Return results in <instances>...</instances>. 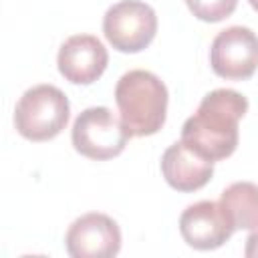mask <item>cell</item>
I'll list each match as a JSON object with an SVG mask.
<instances>
[{
    "label": "cell",
    "instance_id": "obj_10",
    "mask_svg": "<svg viewBox=\"0 0 258 258\" xmlns=\"http://www.w3.org/2000/svg\"><path fill=\"white\" fill-rule=\"evenodd\" d=\"M161 173L177 191H196L214 175V161L194 151L183 141L171 143L161 157Z\"/></svg>",
    "mask_w": 258,
    "mask_h": 258
},
{
    "label": "cell",
    "instance_id": "obj_7",
    "mask_svg": "<svg viewBox=\"0 0 258 258\" xmlns=\"http://www.w3.org/2000/svg\"><path fill=\"white\" fill-rule=\"evenodd\" d=\"M64 246L73 258H113L121 250V230L107 214L89 212L69 226Z\"/></svg>",
    "mask_w": 258,
    "mask_h": 258
},
{
    "label": "cell",
    "instance_id": "obj_9",
    "mask_svg": "<svg viewBox=\"0 0 258 258\" xmlns=\"http://www.w3.org/2000/svg\"><path fill=\"white\" fill-rule=\"evenodd\" d=\"M109 54L105 44L93 34H73L69 36L56 56L58 73L75 85L95 83L107 69Z\"/></svg>",
    "mask_w": 258,
    "mask_h": 258
},
{
    "label": "cell",
    "instance_id": "obj_14",
    "mask_svg": "<svg viewBox=\"0 0 258 258\" xmlns=\"http://www.w3.org/2000/svg\"><path fill=\"white\" fill-rule=\"evenodd\" d=\"M250 6H252L256 12H258V0H250Z\"/></svg>",
    "mask_w": 258,
    "mask_h": 258
},
{
    "label": "cell",
    "instance_id": "obj_2",
    "mask_svg": "<svg viewBox=\"0 0 258 258\" xmlns=\"http://www.w3.org/2000/svg\"><path fill=\"white\" fill-rule=\"evenodd\" d=\"M119 119L131 137L157 133L167 115V87L163 81L143 69L125 73L115 85Z\"/></svg>",
    "mask_w": 258,
    "mask_h": 258
},
{
    "label": "cell",
    "instance_id": "obj_8",
    "mask_svg": "<svg viewBox=\"0 0 258 258\" xmlns=\"http://www.w3.org/2000/svg\"><path fill=\"white\" fill-rule=\"evenodd\" d=\"M234 226L220 202L202 200L187 206L179 216V232L196 250H216L230 240Z\"/></svg>",
    "mask_w": 258,
    "mask_h": 258
},
{
    "label": "cell",
    "instance_id": "obj_11",
    "mask_svg": "<svg viewBox=\"0 0 258 258\" xmlns=\"http://www.w3.org/2000/svg\"><path fill=\"white\" fill-rule=\"evenodd\" d=\"M220 206L228 214L236 230H252L258 226V185L252 181H234L222 196Z\"/></svg>",
    "mask_w": 258,
    "mask_h": 258
},
{
    "label": "cell",
    "instance_id": "obj_4",
    "mask_svg": "<svg viewBox=\"0 0 258 258\" xmlns=\"http://www.w3.org/2000/svg\"><path fill=\"white\" fill-rule=\"evenodd\" d=\"M129 137L131 135L121 119H117L107 107H89L81 111L71 131L75 149L97 161L117 157L125 149Z\"/></svg>",
    "mask_w": 258,
    "mask_h": 258
},
{
    "label": "cell",
    "instance_id": "obj_12",
    "mask_svg": "<svg viewBox=\"0 0 258 258\" xmlns=\"http://www.w3.org/2000/svg\"><path fill=\"white\" fill-rule=\"evenodd\" d=\"M185 4L198 20L220 22L236 10L238 0H185Z\"/></svg>",
    "mask_w": 258,
    "mask_h": 258
},
{
    "label": "cell",
    "instance_id": "obj_3",
    "mask_svg": "<svg viewBox=\"0 0 258 258\" xmlns=\"http://www.w3.org/2000/svg\"><path fill=\"white\" fill-rule=\"evenodd\" d=\"M69 115V99L58 87L34 85L16 103L14 127L28 141H48L67 127Z\"/></svg>",
    "mask_w": 258,
    "mask_h": 258
},
{
    "label": "cell",
    "instance_id": "obj_6",
    "mask_svg": "<svg viewBox=\"0 0 258 258\" xmlns=\"http://www.w3.org/2000/svg\"><path fill=\"white\" fill-rule=\"evenodd\" d=\"M214 73L228 81H246L258 69V34L248 26H228L210 46Z\"/></svg>",
    "mask_w": 258,
    "mask_h": 258
},
{
    "label": "cell",
    "instance_id": "obj_13",
    "mask_svg": "<svg viewBox=\"0 0 258 258\" xmlns=\"http://www.w3.org/2000/svg\"><path fill=\"white\" fill-rule=\"evenodd\" d=\"M244 256H246V258H258V226H256V230L246 238Z\"/></svg>",
    "mask_w": 258,
    "mask_h": 258
},
{
    "label": "cell",
    "instance_id": "obj_5",
    "mask_svg": "<svg viewBox=\"0 0 258 258\" xmlns=\"http://www.w3.org/2000/svg\"><path fill=\"white\" fill-rule=\"evenodd\" d=\"M103 32L115 50L139 52L155 38L157 14L141 0H121L105 12Z\"/></svg>",
    "mask_w": 258,
    "mask_h": 258
},
{
    "label": "cell",
    "instance_id": "obj_1",
    "mask_svg": "<svg viewBox=\"0 0 258 258\" xmlns=\"http://www.w3.org/2000/svg\"><path fill=\"white\" fill-rule=\"evenodd\" d=\"M248 111V99L234 89H214L198 111L185 119L181 141L210 161L230 157L238 147V123Z\"/></svg>",
    "mask_w": 258,
    "mask_h": 258
}]
</instances>
